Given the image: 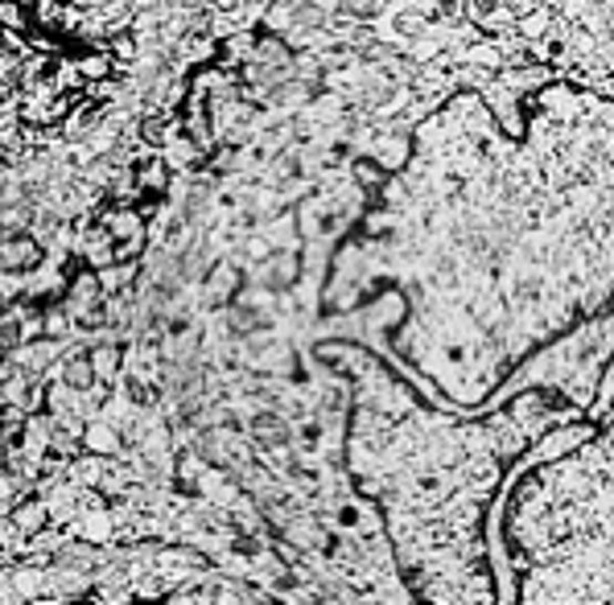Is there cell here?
Segmentation results:
<instances>
[{"mask_svg": "<svg viewBox=\"0 0 614 605\" xmlns=\"http://www.w3.org/2000/svg\"><path fill=\"white\" fill-rule=\"evenodd\" d=\"M124 449V437L112 420L103 417H91V424L83 429V453H95V458H120Z\"/></svg>", "mask_w": 614, "mask_h": 605, "instance_id": "cell-2", "label": "cell"}, {"mask_svg": "<svg viewBox=\"0 0 614 605\" xmlns=\"http://www.w3.org/2000/svg\"><path fill=\"white\" fill-rule=\"evenodd\" d=\"M91 367H95V383L112 388L120 379V346H95L91 350Z\"/></svg>", "mask_w": 614, "mask_h": 605, "instance_id": "cell-4", "label": "cell"}, {"mask_svg": "<svg viewBox=\"0 0 614 605\" xmlns=\"http://www.w3.org/2000/svg\"><path fill=\"white\" fill-rule=\"evenodd\" d=\"M9 519H13L17 532L25 535V540H33V535H42L54 527V523H50V506H45V499H21Z\"/></svg>", "mask_w": 614, "mask_h": 605, "instance_id": "cell-3", "label": "cell"}, {"mask_svg": "<svg viewBox=\"0 0 614 605\" xmlns=\"http://www.w3.org/2000/svg\"><path fill=\"white\" fill-rule=\"evenodd\" d=\"M54 383H62V388H71V391H91V388H95L91 350L74 346V350H66V355H59V362H54Z\"/></svg>", "mask_w": 614, "mask_h": 605, "instance_id": "cell-1", "label": "cell"}]
</instances>
